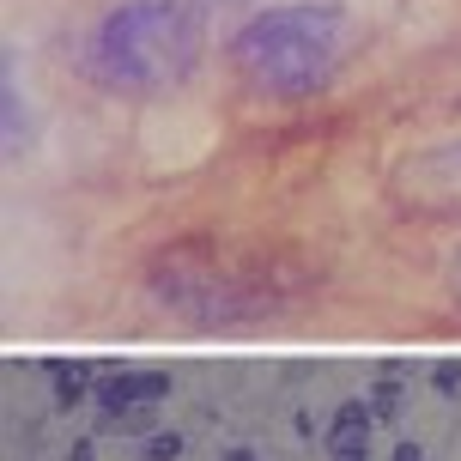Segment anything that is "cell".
I'll return each mask as SVG.
<instances>
[{
    "label": "cell",
    "mask_w": 461,
    "mask_h": 461,
    "mask_svg": "<svg viewBox=\"0 0 461 461\" xmlns=\"http://www.w3.org/2000/svg\"><path fill=\"white\" fill-rule=\"evenodd\" d=\"M212 0H122L86 37V73L104 92L158 97L183 86L207 43Z\"/></svg>",
    "instance_id": "obj_1"
},
{
    "label": "cell",
    "mask_w": 461,
    "mask_h": 461,
    "mask_svg": "<svg viewBox=\"0 0 461 461\" xmlns=\"http://www.w3.org/2000/svg\"><path fill=\"white\" fill-rule=\"evenodd\" d=\"M352 37V13L334 0H292V6H261L230 31V68L249 92L292 104V97H316L334 79Z\"/></svg>",
    "instance_id": "obj_2"
},
{
    "label": "cell",
    "mask_w": 461,
    "mask_h": 461,
    "mask_svg": "<svg viewBox=\"0 0 461 461\" xmlns=\"http://www.w3.org/2000/svg\"><path fill=\"white\" fill-rule=\"evenodd\" d=\"M152 298L164 310H176L194 328H237V322H261L274 298L267 285L243 267H230L219 249L207 243H176L152 261Z\"/></svg>",
    "instance_id": "obj_3"
},
{
    "label": "cell",
    "mask_w": 461,
    "mask_h": 461,
    "mask_svg": "<svg viewBox=\"0 0 461 461\" xmlns=\"http://www.w3.org/2000/svg\"><path fill=\"white\" fill-rule=\"evenodd\" d=\"M170 394V376L164 370H110L104 383H97V401H104V413H134L146 401H164Z\"/></svg>",
    "instance_id": "obj_4"
},
{
    "label": "cell",
    "mask_w": 461,
    "mask_h": 461,
    "mask_svg": "<svg viewBox=\"0 0 461 461\" xmlns=\"http://www.w3.org/2000/svg\"><path fill=\"white\" fill-rule=\"evenodd\" d=\"M370 407H358V401H340L334 407V425H328V456L334 461H365L370 456Z\"/></svg>",
    "instance_id": "obj_5"
},
{
    "label": "cell",
    "mask_w": 461,
    "mask_h": 461,
    "mask_svg": "<svg viewBox=\"0 0 461 461\" xmlns=\"http://www.w3.org/2000/svg\"><path fill=\"white\" fill-rule=\"evenodd\" d=\"M31 146V122H24V97H19V79L6 73V152H24Z\"/></svg>",
    "instance_id": "obj_6"
},
{
    "label": "cell",
    "mask_w": 461,
    "mask_h": 461,
    "mask_svg": "<svg viewBox=\"0 0 461 461\" xmlns=\"http://www.w3.org/2000/svg\"><path fill=\"white\" fill-rule=\"evenodd\" d=\"M55 383H61V407H73V401H86V365H55Z\"/></svg>",
    "instance_id": "obj_7"
},
{
    "label": "cell",
    "mask_w": 461,
    "mask_h": 461,
    "mask_svg": "<svg viewBox=\"0 0 461 461\" xmlns=\"http://www.w3.org/2000/svg\"><path fill=\"white\" fill-rule=\"evenodd\" d=\"M394 407H401V389H394V383H376V389H370V413L394 419Z\"/></svg>",
    "instance_id": "obj_8"
},
{
    "label": "cell",
    "mask_w": 461,
    "mask_h": 461,
    "mask_svg": "<svg viewBox=\"0 0 461 461\" xmlns=\"http://www.w3.org/2000/svg\"><path fill=\"white\" fill-rule=\"evenodd\" d=\"M183 456V438H176V431H158V438L146 443V461H176Z\"/></svg>",
    "instance_id": "obj_9"
},
{
    "label": "cell",
    "mask_w": 461,
    "mask_h": 461,
    "mask_svg": "<svg viewBox=\"0 0 461 461\" xmlns=\"http://www.w3.org/2000/svg\"><path fill=\"white\" fill-rule=\"evenodd\" d=\"M456 383H461V365H438V389L456 394Z\"/></svg>",
    "instance_id": "obj_10"
},
{
    "label": "cell",
    "mask_w": 461,
    "mask_h": 461,
    "mask_svg": "<svg viewBox=\"0 0 461 461\" xmlns=\"http://www.w3.org/2000/svg\"><path fill=\"white\" fill-rule=\"evenodd\" d=\"M225 461H261V456H249V449H225Z\"/></svg>",
    "instance_id": "obj_11"
},
{
    "label": "cell",
    "mask_w": 461,
    "mask_h": 461,
    "mask_svg": "<svg viewBox=\"0 0 461 461\" xmlns=\"http://www.w3.org/2000/svg\"><path fill=\"white\" fill-rule=\"evenodd\" d=\"M212 6H243V0H212Z\"/></svg>",
    "instance_id": "obj_12"
}]
</instances>
